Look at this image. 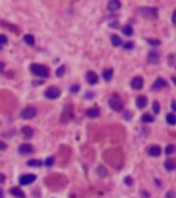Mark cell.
<instances>
[{"label":"cell","instance_id":"cell-22","mask_svg":"<svg viewBox=\"0 0 176 198\" xmlns=\"http://www.w3.org/2000/svg\"><path fill=\"white\" fill-rule=\"evenodd\" d=\"M142 121H143V123H153V121H154V117L151 114H143L142 116Z\"/></svg>","mask_w":176,"mask_h":198},{"label":"cell","instance_id":"cell-38","mask_svg":"<svg viewBox=\"0 0 176 198\" xmlns=\"http://www.w3.org/2000/svg\"><path fill=\"white\" fill-rule=\"evenodd\" d=\"M125 183L128 184V186H131V184H132V179H131V177H125Z\"/></svg>","mask_w":176,"mask_h":198},{"label":"cell","instance_id":"cell-25","mask_svg":"<svg viewBox=\"0 0 176 198\" xmlns=\"http://www.w3.org/2000/svg\"><path fill=\"white\" fill-rule=\"evenodd\" d=\"M96 172H98V175H99L101 177H106V176H108V171H106V168H105V166H99Z\"/></svg>","mask_w":176,"mask_h":198},{"label":"cell","instance_id":"cell-39","mask_svg":"<svg viewBox=\"0 0 176 198\" xmlns=\"http://www.w3.org/2000/svg\"><path fill=\"white\" fill-rule=\"evenodd\" d=\"M172 22L176 25V11H173V14H172Z\"/></svg>","mask_w":176,"mask_h":198},{"label":"cell","instance_id":"cell-33","mask_svg":"<svg viewBox=\"0 0 176 198\" xmlns=\"http://www.w3.org/2000/svg\"><path fill=\"white\" fill-rule=\"evenodd\" d=\"M173 150H175V147H173L172 144H169L168 147H166V150H165V153H166V154H172V153H173Z\"/></svg>","mask_w":176,"mask_h":198},{"label":"cell","instance_id":"cell-21","mask_svg":"<svg viewBox=\"0 0 176 198\" xmlns=\"http://www.w3.org/2000/svg\"><path fill=\"white\" fill-rule=\"evenodd\" d=\"M166 121H168L169 125H175L176 124V116L173 114V113H169V114L166 116Z\"/></svg>","mask_w":176,"mask_h":198},{"label":"cell","instance_id":"cell-35","mask_svg":"<svg viewBox=\"0 0 176 198\" xmlns=\"http://www.w3.org/2000/svg\"><path fill=\"white\" fill-rule=\"evenodd\" d=\"M7 43V37L4 36V35H0V46L1 44H6Z\"/></svg>","mask_w":176,"mask_h":198},{"label":"cell","instance_id":"cell-5","mask_svg":"<svg viewBox=\"0 0 176 198\" xmlns=\"http://www.w3.org/2000/svg\"><path fill=\"white\" fill-rule=\"evenodd\" d=\"M59 95H61V90H59L58 87H50V88L46 91V96L48 98V99H57Z\"/></svg>","mask_w":176,"mask_h":198},{"label":"cell","instance_id":"cell-46","mask_svg":"<svg viewBox=\"0 0 176 198\" xmlns=\"http://www.w3.org/2000/svg\"><path fill=\"white\" fill-rule=\"evenodd\" d=\"M0 48H1V46H0Z\"/></svg>","mask_w":176,"mask_h":198},{"label":"cell","instance_id":"cell-7","mask_svg":"<svg viewBox=\"0 0 176 198\" xmlns=\"http://www.w3.org/2000/svg\"><path fill=\"white\" fill-rule=\"evenodd\" d=\"M36 116V109L32 107V106H28L21 112V117L22 119H33Z\"/></svg>","mask_w":176,"mask_h":198},{"label":"cell","instance_id":"cell-15","mask_svg":"<svg viewBox=\"0 0 176 198\" xmlns=\"http://www.w3.org/2000/svg\"><path fill=\"white\" fill-rule=\"evenodd\" d=\"M149 154L153 155V157H158L161 154V149L158 146H151V147H149Z\"/></svg>","mask_w":176,"mask_h":198},{"label":"cell","instance_id":"cell-3","mask_svg":"<svg viewBox=\"0 0 176 198\" xmlns=\"http://www.w3.org/2000/svg\"><path fill=\"white\" fill-rule=\"evenodd\" d=\"M109 105H110V107L116 112H121L122 109V101L121 98H119L117 95H113V96L109 99Z\"/></svg>","mask_w":176,"mask_h":198},{"label":"cell","instance_id":"cell-37","mask_svg":"<svg viewBox=\"0 0 176 198\" xmlns=\"http://www.w3.org/2000/svg\"><path fill=\"white\" fill-rule=\"evenodd\" d=\"M6 149H7V144L0 141V150H6Z\"/></svg>","mask_w":176,"mask_h":198},{"label":"cell","instance_id":"cell-19","mask_svg":"<svg viewBox=\"0 0 176 198\" xmlns=\"http://www.w3.org/2000/svg\"><path fill=\"white\" fill-rule=\"evenodd\" d=\"M165 168L168 171H173V169H176V161H173V160H168V161H165Z\"/></svg>","mask_w":176,"mask_h":198},{"label":"cell","instance_id":"cell-6","mask_svg":"<svg viewBox=\"0 0 176 198\" xmlns=\"http://www.w3.org/2000/svg\"><path fill=\"white\" fill-rule=\"evenodd\" d=\"M36 180V175L33 173H28V175H22L21 179H19V184L21 186H26V184H30Z\"/></svg>","mask_w":176,"mask_h":198},{"label":"cell","instance_id":"cell-42","mask_svg":"<svg viewBox=\"0 0 176 198\" xmlns=\"http://www.w3.org/2000/svg\"><path fill=\"white\" fill-rule=\"evenodd\" d=\"M3 69H4V63H3V62H0V72H1Z\"/></svg>","mask_w":176,"mask_h":198},{"label":"cell","instance_id":"cell-4","mask_svg":"<svg viewBox=\"0 0 176 198\" xmlns=\"http://www.w3.org/2000/svg\"><path fill=\"white\" fill-rule=\"evenodd\" d=\"M73 117V107L72 105H68V106H65V109H63V113H62V123H68L69 120Z\"/></svg>","mask_w":176,"mask_h":198},{"label":"cell","instance_id":"cell-24","mask_svg":"<svg viewBox=\"0 0 176 198\" xmlns=\"http://www.w3.org/2000/svg\"><path fill=\"white\" fill-rule=\"evenodd\" d=\"M111 76H113V70H111V69H106L103 72V79L106 80V81H109V80L111 79Z\"/></svg>","mask_w":176,"mask_h":198},{"label":"cell","instance_id":"cell-16","mask_svg":"<svg viewBox=\"0 0 176 198\" xmlns=\"http://www.w3.org/2000/svg\"><path fill=\"white\" fill-rule=\"evenodd\" d=\"M146 105H147V99H146V96H139L136 99V106L139 109L146 107Z\"/></svg>","mask_w":176,"mask_h":198},{"label":"cell","instance_id":"cell-41","mask_svg":"<svg viewBox=\"0 0 176 198\" xmlns=\"http://www.w3.org/2000/svg\"><path fill=\"white\" fill-rule=\"evenodd\" d=\"M172 110H175V112H176V101L172 102Z\"/></svg>","mask_w":176,"mask_h":198},{"label":"cell","instance_id":"cell-30","mask_svg":"<svg viewBox=\"0 0 176 198\" xmlns=\"http://www.w3.org/2000/svg\"><path fill=\"white\" fill-rule=\"evenodd\" d=\"M65 70H66V66H61V68H59V69L57 70V76H58V77H61V76H63Z\"/></svg>","mask_w":176,"mask_h":198},{"label":"cell","instance_id":"cell-44","mask_svg":"<svg viewBox=\"0 0 176 198\" xmlns=\"http://www.w3.org/2000/svg\"><path fill=\"white\" fill-rule=\"evenodd\" d=\"M172 81H173V84L176 85V77H172Z\"/></svg>","mask_w":176,"mask_h":198},{"label":"cell","instance_id":"cell-40","mask_svg":"<svg viewBox=\"0 0 176 198\" xmlns=\"http://www.w3.org/2000/svg\"><path fill=\"white\" fill-rule=\"evenodd\" d=\"M4 180H6V176H4L3 173H0V183H3Z\"/></svg>","mask_w":176,"mask_h":198},{"label":"cell","instance_id":"cell-28","mask_svg":"<svg viewBox=\"0 0 176 198\" xmlns=\"http://www.w3.org/2000/svg\"><path fill=\"white\" fill-rule=\"evenodd\" d=\"M28 165L29 166H40L41 165V161L40 160H30V161H28Z\"/></svg>","mask_w":176,"mask_h":198},{"label":"cell","instance_id":"cell-18","mask_svg":"<svg viewBox=\"0 0 176 198\" xmlns=\"http://www.w3.org/2000/svg\"><path fill=\"white\" fill-rule=\"evenodd\" d=\"M22 135L25 138H32L33 136V130L30 127H24L22 128Z\"/></svg>","mask_w":176,"mask_h":198},{"label":"cell","instance_id":"cell-2","mask_svg":"<svg viewBox=\"0 0 176 198\" xmlns=\"http://www.w3.org/2000/svg\"><path fill=\"white\" fill-rule=\"evenodd\" d=\"M139 13L143 17L146 18H150V19H155L158 17V13H157V8H153V7H143V8H139Z\"/></svg>","mask_w":176,"mask_h":198},{"label":"cell","instance_id":"cell-20","mask_svg":"<svg viewBox=\"0 0 176 198\" xmlns=\"http://www.w3.org/2000/svg\"><path fill=\"white\" fill-rule=\"evenodd\" d=\"M111 43H113V46H116V47H120V46H122L121 39H120L117 35H111Z\"/></svg>","mask_w":176,"mask_h":198},{"label":"cell","instance_id":"cell-34","mask_svg":"<svg viewBox=\"0 0 176 198\" xmlns=\"http://www.w3.org/2000/svg\"><path fill=\"white\" fill-rule=\"evenodd\" d=\"M124 46V48L125 50H131V48H133V43H131V41H128V43H125V44H122Z\"/></svg>","mask_w":176,"mask_h":198},{"label":"cell","instance_id":"cell-17","mask_svg":"<svg viewBox=\"0 0 176 198\" xmlns=\"http://www.w3.org/2000/svg\"><path fill=\"white\" fill-rule=\"evenodd\" d=\"M85 114L88 116V117H98V116H99V109L91 107V109H88V110L85 112Z\"/></svg>","mask_w":176,"mask_h":198},{"label":"cell","instance_id":"cell-26","mask_svg":"<svg viewBox=\"0 0 176 198\" xmlns=\"http://www.w3.org/2000/svg\"><path fill=\"white\" fill-rule=\"evenodd\" d=\"M122 33H124L125 36H131V35L133 33V30L130 25H127V26H124V29H122Z\"/></svg>","mask_w":176,"mask_h":198},{"label":"cell","instance_id":"cell-14","mask_svg":"<svg viewBox=\"0 0 176 198\" xmlns=\"http://www.w3.org/2000/svg\"><path fill=\"white\" fill-rule=\"evenodd\" d=\"M11 194L14 195V197H17V198H25V193H24L19 187L11 188Z\"/></svg>","mask_w":176,"mask_h":198},{"label":"cell","instance_id":"cell-23","mask_svg":"<svg viewBox=\"0 0 176 198\" xmlns=\"http://www.w3.org/2000/svg\"><path fill=\"white\" fill-rule=\"evenodd\" d=\"M24 40H25V43L29 44V46H33V44H35V37H33L32 35H26V36L24 37Z\"/></svg>","mask_w":176,"mask_h":198},{"label":"cell","instance_id":"cell-13","mask_svg":"<svg viewBox=\"0 0 176 198\" xmlns=\"http://www.w3.org/2000/svg\"><path fill=\"white\" fill-rule=\"evenodd\" d=\"M131 85H132V88H135V90H140L142 85H143V79H142V77H135V79L132 80Z\"/></svg>","mask_w":176,"mask_h":198},{"label":"cell","instance_id":"cell-11","mask_svg":"<svg viewBox=\"0 0 176 198\" xmlns=\"http://www.w3.org/2000/svg\"><path fill=\"white\" fill-rule=\"evenodd\" d=\"M87 81H88V84H96L98 83V74L95 72H88L87 73Z\"/></svg>","mask_w":176,"mask_h":198},{"label":"cell","instance_id":"cell-36","mask_svg":"<svg viewBox=\"0 0 176 198\" xmlns=\"http://www.w3.org/2000/svg\"><path fill=\"white\" fill-rule=\"evenodd\" d=\"M79 90H80L79 85H72L70 87V92H73V94H74V92H79Z\"/></svg>","mask_w":176,"mask_h":198},{"label":"cell","instance_id":"cell-31","mask_svg":"<svg viewBox=\"0 0 176 198\" xmlns=\"http://www.w3.org/2000/svg\"><path fill=\"white\" fill-rule=\"evenodd\" d=\"M153 110H154L155 114L160 113V103H158V102H153Z\"/></svg>","mask_w":176,"mask_h":198},{"label":"cell","instance_id":"cell-43","mask_svg":"<svg viewBox=\"0 0 176 198\" xmlns=\"http://www.w3.org/2000/svg\"><path fill=\"white\" fill-rule=\"evenodd\" d=\"M168 198H173V193H168Z\"/></svg>","mask_w":176,"mask_h":198},{"label":"cell","instance_id":"cell-27","mask_svg":"<svg viewBox=\"0 0 176 198\" xmlns=\"http://www.w3.org/2000/svg\"><path fill=\"white\" fill-rule=\"evenodd\" d=\"M147 43L150 44V46H154V47H157V46H160L161 44V41L158 39H147Z\"/></svg>","mask_w":176,"mask_h":198},{"label":"cell","instance_id":"cell-9","mask_svg":"<svg viewBox=\"0 0 176 198\" xmlns=\"http://www.w3.org/2000/svg\"><path fill=\"white\" fill-rule=\"evenodd\" d=\"M166 85L168 84H166V81L164 79H157L154 81V84H153V90H161V88H165Z\"/></svg>","mask_w":176,"mask_h":198},{"label":"cell","instance_id":"cell-10","mask_svg":"<svg viewBox=\"0 0 176 198\" xmlns=\"http://www.w3.org/2000/svg\"><path fill=\"white\" fill-rule=\"evenodd\" d=\"M147 59H149L150 63H158V62H160V54H158V52H154V51H151V52H149Z\"/></svg>","mask_w":176,"mask_h":198},{"label":"cell","instance_id":"cell-12","mask_svg":"<svg viewBox=\"0 0 176 198\" xmlns=\"http://www.w3.org/2000/svg\"><path fill=\"white\" fill-rule=\"evenodd\" d=\"M120 7H121V3H120L119 0H110L108 4V8L110 11H117Z\"/></svg>","mask_w":176,"mask_h":198},{"label":"cell","instance_id":"cell-32","mask_svg":"<svg viewBox=\"0 0 176 198\" xmlns=\"http://www.w3.org/2000/svg\"><path fill=\"white\" fill-rule=\"evenodd\" d=\"M52 164H54V157H48V158L46 160V165L47 166H51Z\"/></svg>","mask_w":176,"mask_h":198},{"label":"cell","instance_id":"cell-45","mask_svg":"<svg viewBox=\"0 0 176 198\" xmlns=\"http://www.w3.org/2000/svg\"><path fill=\"white\" fill-rule=\"evenodd\" d=\"M3 195H4V194H3V191L0 190V198H3Z\"/></svg>","mask_w":176,"mask_h":198},{"label":"cell","instance_id":"cell-1","mask_svg":"<svg viewBox=\"0 0 176 198\" xmlns=\"http://www.w3.org/2000/svg\"><path fill=\"white\" fill-rule=\"evenodd\" d=\"M30 72H32L33 74L39 76V77H47V76L50 74V70H48L46 66H43V65H36V63L30 66Z\"/></svg>","mask_w":176,"mask_h":198},{"label":"cell","instance_id":"cell-29","mask_svg":"<svg viewBox=\"0 0 176 198\" xmlns=\"http://www.w3.org/2000/svg\"><path fill=\"white\" fill-rule=\"evenodd\" d=\"M1 26H4V28H10V29H13V30H15V32H18V28H15V26H13L11 24H8V22L1 21Z\"/></svg>","mask_w":176,"mask_h":198},{"label":"cell","instance_id":"cell-8","mask_svg":"<svg viewBox=\"0 0 176 198\" xmlns=\"http://www.w3.org/2000/svg\"><path fill=\"white\" fill-rule=\"evenodd\" d=\"M18 151H19V154H30V153L33 151V146L32 144H29V143H24V144L19 146Z\"/></svg>","mask_w":176,"mask_h":198}]
</instances>
